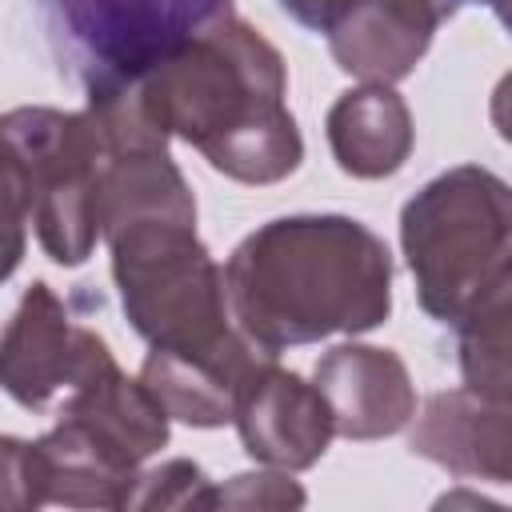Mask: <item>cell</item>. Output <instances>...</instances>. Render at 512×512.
Returning <instances> with one entry per match:
<instances>
[{"instance_id":"cell-1","label":"cell","mask_w":512,"mask_h":512,"mask_svg":"<svg viewBox=\"0 0 512 512\" xmlns=\"http://www.w3.org/2000/svg\"><path fill=\"white\" fill-rule=\"evenodd\" d=\"M116 80L160 136H180L236 184H280L304 160V136L284 100V56L236 12Z\"/></svg>"},{"instance_id":"cell-2","label":"cell","mask_w":512,"mask_h":512,"mask_svg":"<svg viewBox=\"0 0 512 512\" xmlns=\"http://www.w3.org/2000/svg\"><path fill=\"white\" fill-rule=\"evenodd\" d=\"M224 280L240 332L272 356L328 336H364L392 316V252L340 212L260 224L232 248Z\"/></svg>"},{"instance_id":"cell-3","label":"cell","mask_w":512,"mask_h":512,"mask_svg":"<svg viewBox=\"0 0 512 512\" xmlns=\"http://www.w3.org/2000/svg\"><path fill=\"white\" fill-rule=\"evenodd\" d=\"M4 208H8V264L24 256V228L32 224L44 256L60 268H80L100 232V168L104 140L88 112H60L24 104L4 112Z\"/></svg>"},{"instance_id":"cell-4","label":"cell","mask_w":512,"mask_h":512,"mask_svg":"<svg viewBox=\"0 0 512 512\" xmlns=\"http://www.w3.org/2000/svg\"><path fill=\"white\" fill-rule=\"evenodd\" d=\"M400 248L420 308L456 324L472 292L512 252V184L480 164L432 176L400 208Z\"/></svg>"},{"instance_id":"cell-5","label":"cell","mask_w":512,"mask_h":512,"mask_svg":"<svg viewBox=\"0 0 512 512\" xmlns=\"http://www.w3.org/2000/svg\"><path fill=\"white\" fill-rule=\"evenodd\" d=\"M124 320L148 348H212L240 332L224 268L188 220H136L108 236Z\"/></svg>"},{"instance_id":"cell-6","label":"cell","mask_w":512,"mask_h":512,"mask_svg":"<svg viewBox=\"0 0 512 512\" xmlns=\"http://www.w3.org/2000/svg\"><path fill=\"white\" fill-rule=\"evenodd\" d=\"M40 8L84 84L132 76L232 16V0H40Z\"/></svg>"},{"instance_id":"cell-7","label":"cell","mask_w":512,"mask_h":512,"mask_svg":"<svg viewBox=\"0 0 512 512\" xmlns=\"http://www.w3.org/2000/svg\"><path fill=\"white\" fill-rule=\"evenodd\" d=\"M104 360H112L108 340L96 328L76 324L68 304L44 280H32L0 340L4 392L28 412H48L60 408L64 396H72Z\"/></svg>"},{"instance_id":"cell-8","label":"cell","mask_w":512,"mask_h":512,"mask_svg":"<svg viewBox=\"0 0 512 512\" xmlns=\"http://www.w3.org/2000/svg\"><path fill=\"white\" fill-rule=\"evenodd\" d=\"M232 424L256 464L284 472H308L320 464L336 436V416L316 380L308 384L300 372L280 368L276 356H264L244 380Z\"/></svg>"},{"instance_id":"cell-9","label":"cell","mask_w":512,"mask_h":512,"mask_svg":"<svg viewBox=\"0 0 512 512\" xmlns=\"http://www.w3.org/2000/svg\"><path fill=\"white\" fill-rule=\"evenodd\" d=\"M408 448L460 480L512 484V396L432 392L412 420Z\"/></svg>"},{"instance_id":"cell-10","label":"cell","mask_w":512,"mask_h":512,"mask_svg":"<svg viewBox=\"0 0 512 512\" xmlns=\"http://www.w3.org/2000/svg\"><path fill=\"white\" fill-rule=\"evenodd\" d=\"M312 380L336 416V436L384 440L416 420V384L392 348L336 344L316 360Z\"/></svg>"},{"instance_id":"cell-11","label":"cell","mask_w":512,"mask_h":512,"mask_svg":"<svg viewBox=\"0 0 512 512\" xmlns=\"http://www.w3.org/2000/svg\"><path fill=\"white\" fill-rule=\"evenodd\" d=\"M272 356L244 332H232L212 348H148L140 380L188 428H224L236 416V400L252 368Z\"/></svg>"},{"instance_id":"cell-12","label":"cell","mask_w":512,"mask_h":512,"mask_svg":"<svg viewBox=\"0 0 512 512\" xmlns=\"http://www.w3.org/2000/svg\"><path fill=\"white\" fill-rule=\"evenodd\" d=\"M444 20V0H356L324 36L340 72L364 84H396L416 72Z\"/></svg>"},{"instance_id":"cell-13","label":"cell","mask_w":512,"mask_h":512,"mask_svg":"<svg viewBox=\"0 0 512 512\" xmlns=\"http://www.w3.org/2000/svg\"><path fill=\"white\" fill-rule=\"evenodd\" d=\"M324 132L332 160L356 180L396 176L416 144L408 100L392 84H360L340 92L324 116Z\"/></svg>"},{"instance_id":"cell-14","label":"cell","mask_w":512,"mask_h":512,"mask_svg":"<svg viewBox=\"0 0 512 512\" xmlns=\"http://www.w3.org/2000/svg\"><path fill=\"white\" fill-rule=\"evenodd\" d=\"M136 220H188L196 224V196L160 144L104 148L100 168V232L104 240Z\"/></svg>"},{"instance_id":"cell-15","label":"cell","mask_w":512,"mask_h":512,"mask_svg":"<svg viewBox=\"0 0 512 512\" xmlns=\"http://www.w3.org/2000/svg\"><path fill=\"white\" fill-rule=\"evenodd\" d=\"M456 364L464 388L512 396V252L456 316Z\"/></svg>"},{"instance_id":"cell-16","label":"cell","mask_w":512,"mask_h":512,"mask_svg":"<svg viewBox=\"0 0 512 512\" xmlns=\"http://www.w3.org/2000/svg\"><path fill=\"white\" fill-rule=\"evenodd\" d=\"M212 480L192 460H164L140 472L128 508H212Z\"/></svg>"},{"instance_id":"cell-17","label":"cell","mask_w":512,"mask_h":512,"mask_svg":"<svg viewBox=\"0 0 512 512\" xmlns=\"http://www.w3.org/2000/svg\"><path fill=\"white\" fill-rule=\"evenodd\" d=\"M308 496L284 468H260V472H236L232 480L212 488V508H304Z\"/></svg>"},{"instance_id":"cell-18","label":"cell","mask_w":512,"mask_h":512,"mask_svg":"<svg viewBox=\"0 0 512 512\" xmlns=\"http://www.w3.org/2000/svg\"><path fill=\"white\" fill-rule=\"evenodd\" d=\"M296 24H304V28H312V32H328L340 16H344V8H352L356 0H276Z\"/></svg>"},{"instance_id":"cell-19","label":"cell","mask_w":512,"mask_h":512,"mask_svg":"<svg viewBox=\"0 0 512 512\" xmlns=\"http://www.w3.org/2000/svg\"><path fill=\"white\" fill-rule=\"evenodd\" d=\"M488 120H492L496 136H500L504 144H512V72H504V76H500V84L492 88Z\"/></svg>"},{"instance_id":"cell-20","label":"cell","mask_w":512,"mask_h":512,"mask_svg":"<svg viewBox=\"0 0 512 512\" xmlns=\"http://www.w3.org/2000/svg\"><path fill=\"white\" fill-rule=\"evenodd\" d=\"M492 12H496V20L508 28V36H512V0H492Z\"/></svg>"},{"instance_id":"cell-21","label":"cell","mask_w":512,"mask_h":512,"mask_svg":"<svg viewBox=\"0 0 512 512\" xmlns=\"http://www.w3.org/2000/svg\"><path fill=\"white\" fill-rule=\"evenodd\" d=\"M464 4H492V0H444V8H448V16H456Z\"/></svg>"}]
</instances>
